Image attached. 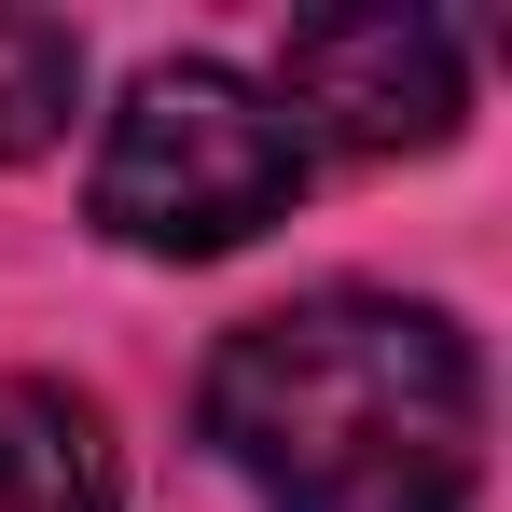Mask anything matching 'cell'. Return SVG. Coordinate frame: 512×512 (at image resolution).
I'll return each mask as SVG.
<instances>
[{"label":"cell","instance_id":"cell-1","mask_svg":"<svg viewBox=\"0 0 512 512\" xmlns=\"http://www.w3.org/2000/svg\"><path fill=\"white\" fill-rule=\"evenodd\" d=\"M208 443L263 512H471L485 485V360L443 305L305 291L222 333Z\"/></svg>","mask_w":512,"mask_h":512},{"label":"cell","instance_id":"cell-2","mask_svg":"<svg viewBox=\"0 0 512 512\" xmlns=\"http://www.w3.org/2000/svg\"><path fill=\"white\" fill-rule=\"evenodd\" d=\"M84 194H97V222L139 263H222V250H250L263 222H291L305 139H291V111L250 70L167 56V70H139V84L111 97Z\"/></svg>","mask_w":512,"mask_h":512},{"label":"cell","instance_id":"cell-4","mask_svg":"<svg viewBox=\"0 0 512 512\" xmlns=\"http://www.w3.org/2000/svg\"><path fill=\"white\" fill-rule=\"evenodd\" d=\"M0 512H125L97 402L42 388V374H0Z\"/></svg>","mask_w":512,"mask_h":512},{"label":"cell","instance_id":"cell-3","mask_svg":"<svg viewBox=\"0 0 512 512\" xmlns=\"http://www.w3.org/2000/svg\"><path fill=\"white\" fill-rule=\"evenodd\" d=\"M277 111L305 153H443L457 111H471V56L443 14H305L277 42Z\"/></svg>","mask_w":512,"mask_h":512},{"label":"cell","instance_id":"cell-5","mask_svg":"<svg viewBox=\"0 0 512 512\" xmlns=\"http://www.w3.org/2000/svg\"><path fill=\"white\" fill-rule=\"evenodd\" d=\"M70 97H84L70 14H14V0H0V167H28V153L70 125Z\"/></svg>","mask_w":512,"mask_h":512}]
</instances>
